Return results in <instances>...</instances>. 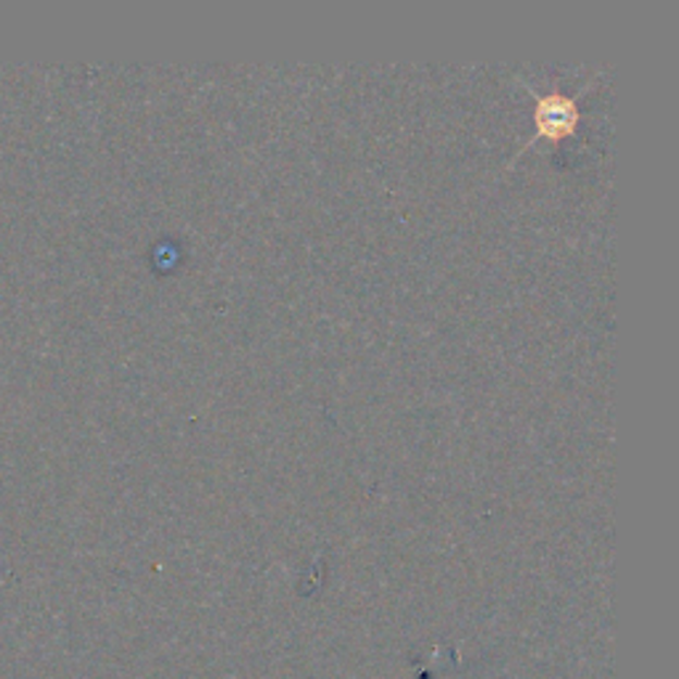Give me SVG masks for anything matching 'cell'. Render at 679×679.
I'll return each instance as SVG.
<instances>
[{
  "label": "cell",
  "instance_id": "6da1fadb",
  "mask_svg": "<svg viewBox=\"0 0 679 679\" xmlns=\"http://www.w3.org/2000/svg\"><path fill=\"white\" fill-rule=\"evenodd\" d=\"M576 120H579L576 99H566V96H547V99L539 101L536 112H533L536 136H568L576 127Z\"/></svg>",
  "mask_w": 679,
  "mask_h": 679
}]
</instances>
